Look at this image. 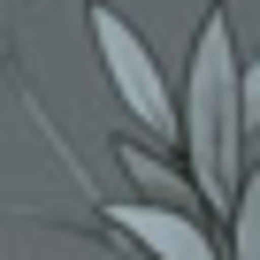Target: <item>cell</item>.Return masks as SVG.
Here are the masks:
<instances>
[{"instance_id": "277c9868", "label": "cell", "mask_w": 260, "mask_h": 260, "mask_svg": "<svg viewBox=\"0 0 260 260\" xmlns=\"http://www.w3.org/2000/svg\"><path fill=\"white\" fill-rule=\"evenodd\" d=\"M245 199H252V207H245V222H237V260H260V176H252Z\"/></svg>"}, {"instance_id": "6da1fadb", "label": "cell", "mask_w": 260, "mask_h": 260, "mask_svg": "<svg viewBox=\"0 0 260 260\" xmlns=\"http://www.w3.org/2000/svg\"><path fill=\"white\" fill-rule=\"evenodd\" d=\"M230 115V39H222V23H207V46H199V77H191V138H199V176H207V191H222V153H230V138H222V122Z\"/></svg>"}, {"instance_id": "7a4b0ae2", "label": "cell", "mask_w": 260, "mask_h": 260, "mask_svg": "<svg viewBox=\"0 0 260 260\" xmlns=\"http://www.w3.org/2000/svg\"><path fill=\"white\" fill-rule=\"evenodd\" d=\"M92 39H100V54H107L115 92L130 100V115H138L146 130H169L176 115H169V92H161V77H153V54L122 31V16H115V8H92Z\"/></svg>"}, {"instance_id": "3957f363", "label": "cell", "mask_w": 260, "mask_h": 260, "mask_svg": "<svg viewBox=\"0 0 260 260\" xmlns=\"http://www.w3.org/2000/svg\"><path fill=\"white\" fill-rule=\"evenodd\" d=\"M115 222L138 237V245H153L161 260H214V245L191 230V222H176V214H161V207H115Z\"/></svg>"}]
</instances>
